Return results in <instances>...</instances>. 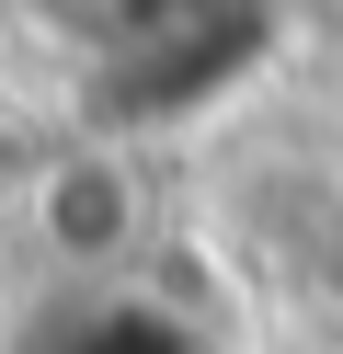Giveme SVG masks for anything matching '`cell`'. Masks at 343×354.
Listing matches in <instances>:
<instances>
[{
	"label": "cell",
	"instance_id": "cell-1",
	"mask_svg": "<svg viewBox=\"0 0 343 354\" xmlns=\"http://www.w3.org/2000/svg\"><path fill=\"white\" fill-rule=\"evenodd\" d=\"M91 46L103 57L80 69V126L69 138L137 160V138H183L240 80H263L286 24L274 12H126V24H91Z\"/></svg>",
	"mask_w": 343,
	"mask_h": 354
},
{
	"label": "cell",
	"instance_id": "cell-2",
	"mask_svg": "<svg viewBox=\"0 0 343 354\" xmlns=\"http://www.w3.org/2000/svg\"><path fill=\"white\" fill-rule=\"evenodd\" d=\"M12 194H23V217H35V240L69 252V263H114L137 240V160H126V149L69 138V149H46Z\"/></svg>",
	"mask_w": 343,
	"mask_h": 354
},
{
	"label": "cell",
	"instance_id": "cell-3",
	"mask_svg": "<svg viewBox=\"0 0 343 354\" xmlns=\"http://www.w3.org/2000/svg\"><path fill=\"white\" fill-rule=\"evenodd\" d=\"M23 354H195V331L160 297H69L23 331Z\"/></svg>",
	"mask_w": 343,
	"mask_h": 354
}]
</instances>
